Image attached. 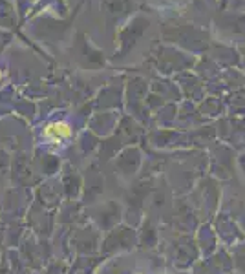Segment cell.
I'll list each match as a JSON object with an SVG mask.
<instances>
[{"mask_svg": "<svg viewBox=\"0 0 245 274\" xmlns=\"http://www.w3.org/2000/svg\"><path fill=\"white\" fill-rule=\"evenodd\" d=\"M138 274H143V273H138Z\"/></svg>", "mask_w": 245, "mask_h": 274, "instance_id": "3957f363", "label": "cell"}, {"mask_svg": "<svg viewBox=\"0 0 245 274\" xmlns=\"http://www.w3.org/2000/svg\"><path fill=\"white\" fill-rule=\"evenodd\" d=\"M70 136H71V128H70L68 122H50L44 128V137L53 141V143H61L64 139H68Z\"/></svg>", "mask_w": 245, "mask_h": 274, "instance_id": "6da1fadb", "label": "cell"}, {"mask_svg": "<svg viewBox=\"0 0 245 274\" xmlns=\"http://www.w3.org/2000/svg\"><path fill=\"white\" fill-rule=\"evenodd\" d=\"M0 79H2V71H0Z\"/></svg>", "mask_w": 245, "mask_h": 274, "instance_id": "7a4b0ae2", "label": "cell"}]
</instances>
